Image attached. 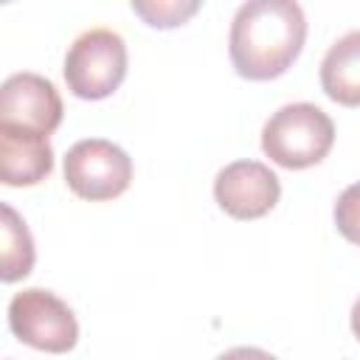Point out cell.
Returning <instances> with one entry per match:
<instances>
[{"label":"cell","mask_w":360,"mask_h":360,"mask_svg":"<svg viewBox=\"0 0 360 360\" xmlns=\"http://www.w3.org/2000/svg\"><path fill=\"white\" fill-rule=\"evenodd\" d=\"M335 143L332 118L309 101L278 107L262 127L264 155L284 169H309L321 163Z\"/></svg>","instance_id":"cell-2"},{"label":"cell","mask_w":360,"mask_h":360,"mask_svg":"<svg viewBox=\"0 0 360 360\" xmlns=\"http://www.w3.org/2000/svg\"><path fill=\"white\" fill-rule=\"evenodd\" d=\"M217 360H278V357H273L270 352H264L259 346H233V349L222 352Z\"/></svg>","instance_id":"cell-13"},{"label":"cell","mask_w":360,"mask_h":360,"mask_svg":"<svg viewBox=\"0 0 360 360\" xmlns=\"http://www.w3.org/2000/svg\"><path fill=\"white\" fill-rule=\"evenodd\" d=\"M0 214H3V225H0L3 270H0V278L6 284H11V281H20L31 273V267H34V239H31V231H28L25 219L8 202L0 205Z\"/></svg>","instance_id":"cell-10"},{"label":"cell","mask_w":360,"mask_h":360,"mask_svg":"<svg viewBox=\"0 0 360 360\" xmlns=\"http://www.w3.org/2000/svg\"><path fill=\"white\" fill-rule=\"evenodd\" d=\"M8 326L22 343L51 354H65L79 340L73 309L59 295L42 287L14 292V298L8 301Z\"/></svg>","instance_id":"cell-4"},{"label":"cell","mask_w":360,"mask_h":360,"mask_svg":"<svg viewBox=\"0 0 360 360\" xmlns=\"http://www.w3.org/2000/svg\"><path fill=\"white\" fill-rule=\"evenodd\" d=\"M352 332H354V338L360 340V298H357L354 307H352Z\"/></svg>","instance_id":"cell-14"},{"label":"cell","mask_w":360,"mask_h":360,"mask_svg":"<svg viewBox=\"0 0 360 360\" xmlns=\"http://www.w3.org/2000/svg\"><path fill=\"white\" fill-rule=\"evenodd\" d=\"M0 124L51 135L62 124V98L56 84L39 73H11L0 87Z\"/></svg>","instance_id":"cell-7"},{"label":"cell","mask_w":360,"mask_h":360,"mask_svg":"<svg viewBox=\"0 0 360 360\" xmlns=\"http://www.w3.org/2000/svg\"><path fill=\"white\" fill-rule=\"evenodd\" d=\"M62 169L68 188L90 202L112 200L132 183V158L118 143L104 138L76 141L68 149Z\"/></svg>","instance_id":"cell-5"},{"label":"cell","mask_w":360,"mask_h":360,"mask_svg":"<svg viewBox=\"0 0 360 360\" xmlns=\"http://www.w3.org/2000/svg\"><path fill=\"white\" fill-rule=\"evenodd\" d=\"M65 82L76 98L98 101L112 96L127 76V42L112 28L79 34L65 53Z\"/></svg>","instance_id":"cell-3"},{"label":"cell","mask_w":360,"mask_h":360,"mask_svg":"<svg viewBox=\"0 0 360 360\" xmlns=\"http://www.w3.org/2000/svg\"><path fill=\"white\" fill-rule=\"evenodd\" d=\"M321 87L332 101L360 107V28L335 39L323 53Z\"/></svg>","instance_id":"cell-9"},{"label":"cell","mask_w":360,"mask_h":360,"mask_svg":"<svg viewBox=\"0 0 360 360\" xmlns=\"http://www.w3.org/2000/svg\"><path fill=\"white\" fill-rule=\"evenodd\" d=\"M200 8V3L197 0H191V3H177V0H172V3H132V11L135 14H141L149 25H155V28H174V25H183L194 11Z\"/></svg>","instance_id":"cell-11"},{"label":"cell","mask_w":360,"mask_h":360,"mask_svg":"<svg viewBox=\"0 0 360 360\" xmlns=\"http://www.w3.org/2000/svg\"><path fill=\"white\" fill-rule=\"evenodd\" d=\"M281 197L278 174L262 160H233L214 177V200L233 219H259Z\"/></svg>","instance_id":"cell-6"},{"label":"cell","mask_w":360,"mask_h":360,"mask_svg":"<svg viewBox=\"0 0 360 360\" xmlns=\"http://www.w3.org/2000/svg\"><path fill=\"white\" fill-rule=\"evenodd\" d=\"M304 39L307 17L295 0H248L233 14L228 51L242 79L267 82L298 59Z\"/></svg>","instance_id":"cell-1"},{"label":"cell","mask_w":360,"mask_h":360,"mask_svg":"<svg viewBox=\"0 0 360 360\" xmlns=\"http://www.w3.org/2000/svg\"><path fill=\"white\" fill-rule=\"evenodd\" d=\"M53 172L48 135L0 124V180L6 186H37Z\"/></svg>","instance_id":"cell-8"},{"label":"cell","mask_w":360,"mask_h":360,"mask_svg":"<svg viewBox=\"0 0 360 360\" xmlns=\"http://www.w3.org/2000/svg\"><path fill=\"white\" fill-rule=\"evenodd\" d=\"M332 214H335L338 231H340L349 242L360 245V180L352 183V186H346V188L340 191V197H338Z\"/></svg>","instance_id":"cell-12"}]
</instances>
